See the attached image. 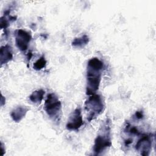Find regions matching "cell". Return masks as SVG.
<instances>
[{
	"label": "cell",
	"mask_w": 156,
	"mask_h": 156,
	"mask_svg": "<svg viewBox=\"0 0 156 156\" xmlns=\"http://www.w3.org/2000/svg\"><path fill=\"white\" fill-rule=\"evenodd\" d=\"M13 58V52L12 47L9 44H5L1 47L0 51V63L2 65L10 62Z\"/></svg>",
	"instance_id": "ba28073f"
},
{
	"label": "cell",
	"mask_w": 156,
	"mask_h": 156,
	"mask_svg": "<svg viewBox=\"0 0 156 156\" xmlns=\"http://www.w3.org/2000/svg\"><path fill=\"white\" fill-rule=\"evenodd\" d=\"M4 98L3 97V96L2 95V97H1V106H2L3 105V104H4V102H5V101H3V99H4Z\"/></svg>",
	"instance_id": "9a60e30c"
},
{
	"label": "cell",
	"mask_w": 156,
	"mask_h": 156,
	"mask_svg": "<svg viewBox=\"0 0 156 156\" xmlns=\"http://www.w3.org/2000/svg\"><path fill=\"white\" fill-rule=\"evenodd\" d=\"M83 124L80 108H76L69 115L66 128L69 131L78 130Z\"/></svg>",
	"instance_id": "5b68a950"
},
{
	"label": "cell",
	"mask_w": 156,
	"mask_h": 156,
	"mask_svg": "<svg viewBox=\"0 0 156 156\" xmlns=\"http://www.w3.org/2000/svg\"><path fill=\"white\" fill-rule=\"evenodd\" d=\"M44 93V91L42 89L35 90L33 91L32 94L29 96V99L33 103H40L43 99Z\"/></svg>",
	"instance_id": "8fae6325"
},
{
	"label": "cell",
	"mask_w": 156,
	"mask_h": 156,
	"mask_svg": "<svg viewBox=\"0 0 156 156\" xmlns=\"http://www.w3.org/2000/svg\"><path fill=\"white\" fill-rule=\"evenodd\" d=\"M46 60L44 56H41L38 58L33 65V68L34 69L37 71H39L42 69L46 66Z\"/></svg>",
	"instance_id": "7c38bea8"
},
{
	"label": "cell",
	"mask_w": 156,
	"mask_h": 156,
	"mask_svg": "<svg viewBox=\"0 0 156 156\" xmlns=\"http://www.w3.org/2000/svg\"><path fill=\"white\" fill-rule=\"evenodd\" d=\"M135 116L138 119H142L143 117V113L142 112H136L135 113Z\"/></svg>",
	"instance_id": "5bb4252c"
},
{
	"label": "cell",
	"mask_w": 156,
	"mask_h": 156,
	"mask_svg": "<svg viewBox=\"0 0 156 156\" xmlns=\"http://www.w3.org/2000/svg\"><path fill=\"white\" fill-rule=\"evenodd\" d=\"M32 40L30 32L24 29H18L15 33V44L21 51H26Z\"/></svg>",
	"instance_id": "8992f818"
},
{
	"label": "cell",
	"mask_w": 156,
	"mask_h": 156,
	"mask_svg": "<svg viewBox=\"0 0 156 156\" xmlns=\"http://www.w3.org/2000/svg\"><path fill=\"white\" fill-rule=\"evenodd\" d=\"M104 65L102 60L97 57L90 58L87 63L86 79V94L91 95L98 90Z\"/></svg>",
	"instance_id": "6da1fadb"
},
{
	"label": "cell",
	"mask_w": 156,
	"mask_h": 156,
	"mask_svg": "<svg viewBox=\"0 0 156 156\" xmlns=\"http://www.w3.org/2000/svg\"><path fill=\"white\" fill-rule=\"evenodd\" d=\"M85 109L89 122L96 118L104 109V103L101 96L96 93L90 95L85 102Z\"/></svg>",
	"instance_id": "3957f363"
},
{
	"label": "cell",
	"mask_w": 156,
	"mask_h": 156,
	"mask_svg": "<svg viewBox=\"0 0 156 156\" xmlns=\"http://www.w3.org/2000/svg\"><path fill=\"white\" fill-rule=\"evenodd\" d=\"M44 110L47 115L54 121H59L62 112V103L54 93L48 94L44 102Z\"/></svg>",
	"instance_id": "277c9868"
},
{
	"label": "cell",
	"mask_w": 156,
	"mask_h": 156,
	"mask_svg": "<svg viewBox=\"0 0 156 156\" xmlns=\"http://www.w3.org/2000/svg\"><path fill=\"white\" fill-rule=\"evenodd\" d=\"M89 42V37L87 35H83L80 37L75 38L72 41V46L74 48H82L86 46Z\"/></svg>",
	"instance_id": "30bf717a"
},
{
	"label": "cell",
	"mask_w": 156,
	"mask_h": 156,
	"mask_svg": "<svg viewBox=\"0 0 156 156\" xmlns=\"http://www.w3.org/2000/svg\"><path fill=\"white\" fill-rule=\"evenodd\" d=\"M28 111L29 108L27 107L20 105L16 107L11 112L10 116L15 122H18L25 117Z\"/></svg>",
	"instance_id": "9c48e42d"
},
{
	"label": "cell",
	"mask_w": 156,
	"mask_h": 156,
	"mask_svg": "<svg viewBox=\"0 0 156 156\" xmlns=\"http://www.w3.org/2000/svg\"><path fill=\"white\" fill-rule=\"evenodd\" d=\"M0 25H1V28L2 29H5L6 30L7 28L9 27V20L6 18L5 16H2L0 20Z\"/></svg>",
	"instance_id": "4fadbf2b"
},
{
	"label": "cell",
	"mask_w": 156,
	"mask_h": 156,
	"mask_svg": "<svg viewBox=\"0 0 156 156\" xmlns=\"http://www.w3.org/2000/svg\"><path fill=\"white\" fill-rule=\"evenodd\" d=\"M152 141L151 134H143L135 146V149L142 155H149L152 148Z\"/></svg>",
	"instance_id": "52a82bcc"
},
{
	"label": "cell",
	"mask_w": 156,
	"mask_h": 156,
	"mask_svg": "<svg viewBox=\"0 0 156 156\" xmlns=\"http://www.w3.org/2000/svg\"><path fill=\"white\" fill-rule=\"evenodd\" d=\"M111 146L110 121L108 119H107L101 126L99 133L94 140L93 149V155H99Z\"/></svg>",
	"instance_id": "7a4b0ae2"
}]
</instances>
